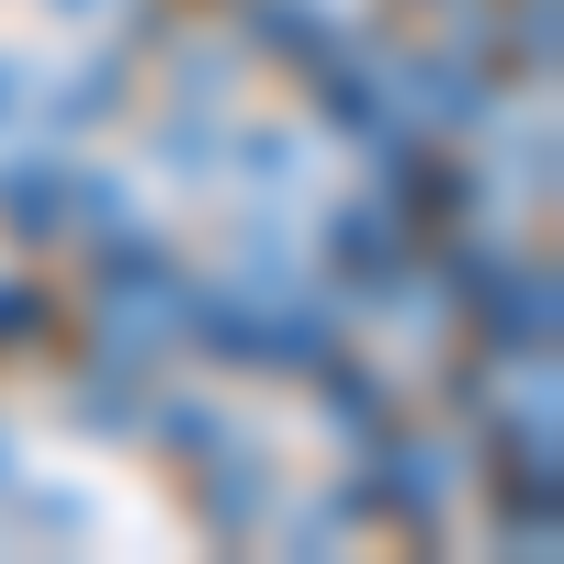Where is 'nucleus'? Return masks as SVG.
Returning <instances> with one entry per match:
<instances>
[{
  "label": "nucleus",
  "mask_w": 564,
  "mask_h": 564,
  "mask_svg": "<svg viewBox=\"0 0 564 564\" xmlns=\"http://www.w3.org/2000/svg\"><path fill=\"white\" fill-rule=\"evenodd\" d=\"M417 260H430V238H417L384 193H350L339 215H327V271H339L361 305H395L406 282H417Z\"/></svg>",
  "instance_id": "1"
},
{
  "label": "nucleus",
  "mask_w": 564,
  "mask_h": 564,
  "mask_svg": "<svg viewBox=\"0 0 564 564\" xmlns=\"http://www.w3.org/2000/svg\"><path fill=\"white\" fill-rule=\"evenodd\" d=\"M305 372H316V406H327V417H339V430H350V452L395 430V395H384V372H372V361L327 350V361H305Z\"/></svg>",
  "instance_id": "3"
},
{
  "label": "nucleus",
  "mask_w": 564,
  "mask_h": 564,
  "mask_svg": "<svg viewBox=\"0 0 564 564\" xmlns=\"http://www.w3.org/2000/svg\"><path fill=\"white\" fill-rule=\"evenodd\" d=\"M45 327H57V294H45V282H23V271H0V350L45 339Z\"/></svg>",
  "instance_id": "4"
},
{
  "label": "nucleus",
  "mask_w": 564,
  "mask_h": 564,
  "mask_svg": "<svg viewBox=\"0 0 564 564\" xmlns=\"http://www.w3.org/2000/svg\"><path fill=\"white\" fill-rule=\"evenodd\" d=\"M193 497H204V531L215 542H249L271 520V475H260V452H238V441H215L193 463Z\"/></svg>",
  "instance_id": "2"
}]
</instances>
